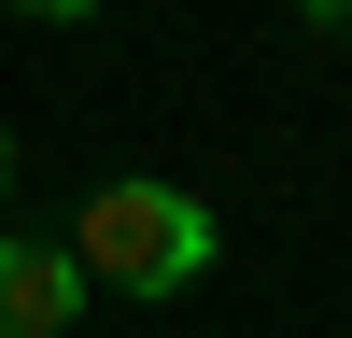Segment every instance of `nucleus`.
Masks as SVG:
<instances>
[{
    "label": "nucleus",
    "mask_w": 352,
    "mask_h": 338,
    "mask_svg": "<svg viewBox=\"0 0 352 338\" xmlns=\"http://www.w3.org/2000/svg\"><path fill=\"white\" fill-rule=\"evenodd\" d=\"M85 268V296H184L197 268L226 254V225H212V197H184V183H155V169H113V183H85L71 197V240H56Z\"/></svg>",
    "instance_id": "nucleus-1"
},
{
    "label": "nucleus",
    "mask_w": 352,
    "mask_h": 338,
    "mask_svg": "<svg viewBox=\"0 0 352 338\" xmlns=\"http://www.w3.org/2000/svg\"><path fill=\"white\" fill-rule=\"evenodd\" d=\"M85 324V268L56 240H0V338H71Z\"/></svg>",
    "instance_id": "nucleus-2"
},
{
    "label": "nucleus",
    "mask_w": 352,
    "mask_h": 338,
    "mask_svg": "<svg viewBox=\"0 0 352 338\" xmlns=\"http://www.w3.org/2000/svg\"><path fill=\"white\" fill-rule=\"evenodd\" d=\"M0 14H28V28H85L99 0H0Z\"/></svg>",
    "instance_id": "nucleus-3"
},
{
    "label": "nucleus",
    "mask_w": 352,
    "mask_h": 338,
    "mask_svg": "<svg viewBox=\"0 0 352 338\" xmlns=\"http://www.w3.org/2000/svg\"><path fill=\"white\" fill-rule=\"evenodd\" d=\"M0 197H14V127H0Z\"/></svg>",
    "instance_id": "nucleus-4"
}]
</instances>
